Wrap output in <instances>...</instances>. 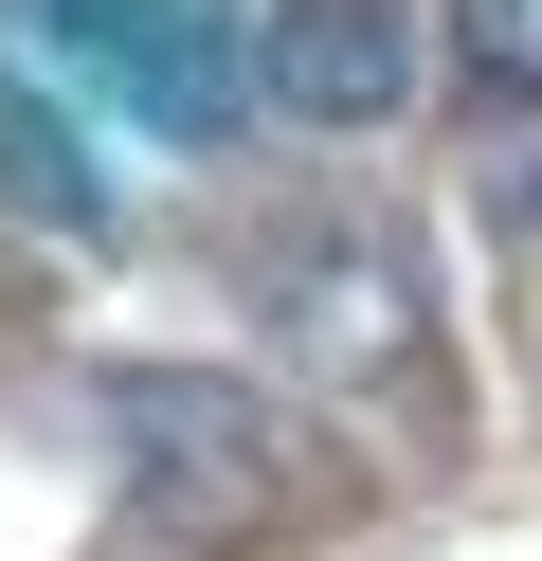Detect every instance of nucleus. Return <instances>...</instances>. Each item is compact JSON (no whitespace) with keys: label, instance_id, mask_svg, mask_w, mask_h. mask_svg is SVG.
<instances>
[{"label":"nucleus","instance_id":"7","mask_svg":"<svg viewBox=\"0 0 542 561\" xmlns=\"http://www.w3.org/2000/svg\"><path fill=\"white\" fill-rule=\"evenodd\" d=\"M506 236H542V163H524V182H506Z\"/></svg>","mask_w":542,"mask_h":561},{"label":"nucleus","instance_id":"5","mask_svg":"<svg viewBox=\"0 0 542 561\" xmlns=\"http://www.w3.org/2000/svg\"><path fill=\"white\" fill-rule=\"evenodd\" d=\"M0 199H19L36 236H108V218H127V199H108V163L55 127V91H36V73H0Z\"/></svg>","mask_w":542,"mask_h":561},{"label":"nucleus","instance_id":"3","mask_svg":"<svg viewBox=\"0 0 542 561\" xmlns=\"http://www.w3.org/2000/svg\"><path fill=\"white\" fill-rule=\"evenodd\" d=\"M0 19L36 73H72L91 110L163 127V146H217L253 110V37H272V0H0Z\"/></svg>","mask_w":542,"mask_h":561},{"label":"nucleus","instance_id":"6","mask_svg":"<svg viewBox=\"0 0 542 561\" xmlns=\"http://www.w3.org/2000/svg\"><path fill=\"white\" fill-rule=\"evenodd\" d=\"M434 55L470 110H542V0H434Z\"/></svg>","mask_w":542,"mask_h":561},{"label":"nucleus","instance_id":"2","mask_svg":"<svg viewBox=\"0 0 542 561\" xmlns=\"http://www.w3.org/2000/svg\"><path fill=\"white\" fill-rule=\"evenodd\" d=\"M91 416H108L127 507L163 525V543H272V525L308 507V435H289L272 380H235V363H108Z\"/></svg>","mask_w":542,"mask_h":561},{"label":"nucleus","instance_id":"1","mask_svg":"<svg viewBox=\"0 0 542 561\" xmlns=\"http://www.w3.org/2000/svg\"><path fill=\"white\" fill-rule=\"evenodd\" d=\"M235 290H253V327H272V363L308 380V399H397V380L434 363V272H416V236H397L380 199H289V218H253Z\"/></svg>","mask_w":542,"mask_h":561},{"label":"nucleus","instance_id":"4","mask_svg":"<svg viewBox=\"0 0 542 561\" xmlns=\"http://www.w3.org/2000/svg\"><path fill=\"white\" fill-rule=\"evenodd\" d=\"M416 0H272V37H253V110L289 127H397L416 110Z\"/></svg>","mask_w":542,"mask_h":561}]
</instances>
